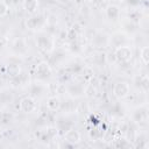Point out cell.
<instances>
[{
	"mask_svg": "<svg viewBox=\"0 0 149 149\" xmlns=\"http://www.w3.org/2000/svg\"><path fill=\"white\" fill-rule=\"evenodd\" d=\"M129 84L128 83H125V81H120V83H116L114 85V88H113V93L115 97L118 98H125L128 93H129Z\"/></svg>",
	"mask_w": 149,
	"mask_h": 149,
	"instance_id": "cell-1",
	"label": "cell"
},
{
	"mask_svg": "<svg viewBox=\"0 0 149 149\" xmlns=\"http://www.w3.org/2000/svg\"><path fill=\"white\" fill-rule=\"evenodd\" d=\"M116 57L120 59V61H123V62H127L132 58V50L129 47H126V45H120L116 49V52H115Z\"/></svg>",
	"mask_w": 149,
	"mask_h": 149,
	"instance_id": "cell-2",
	"label": "cell"
},
{
	"mask_svg": "<svg viewBox=\"0 0 149 149\" xmlns=\"http://www.w3.org/2000/svg\"><path fill=\"white\" fill-rule=\"evenodd\" d=\"M20 108L23 111V112H27V113H30L33 112L35 108H36V104H35V100L30 97H26L21 100L20 102Z\"/></svg>",
	"mask_w": 149,
	"mask_h": 149,
	"instance_id": "cell-3",
	"label": "cell"
},
{
	"mask_svg": "<svg viewBox=\"0 0 149 149\" xmlns=\"http://www.w3.org/2000/svg\"><path fill=\"white\" fill-rule=\"evenodd\" d=\"M65 140L71 143H77L80 140V134L74 129H69L65 133Z\"/></svg>",
	"mask_w": 149,
	"mask_h": 149,
	"instance_id": "cell-4",
	"label": "cell"
},
{
	"mask_svg": "<svg viewBox=\"0 0 149 149\" xmlns=\"http://www.w3.org/2000/svg\"><path fill=\"white\" fill-rule=\"evenodd\" d=\"M37 44H38V47H40L41 49H43V50H50L51 47H52V43H51L50 40H49L48 37H45V36L38 37V38H37Z\"/></svg>",
	"mask_w": 149,
	"mask_h": 149,
	"instance_id": "cell-5",
	"label": "cell"
},
{
	"mask_svg": "<svg viewBox=\"0 0 149 149\" xmlns=\"http://www.w3.org/2000/svg\"><path fill=\"white\" fill-rule=\"evenodd\" d=\"M119 14H120V10H119V8H118L116 6H108L107 9H106V15H107V17L111 19V20L118 19Z\"/></svg>",
	"mask_w": 149,
	"mask_h": 149,
	"instance_id": "cell-6",
	"label": "cell"
},
{
	"mask_svg": "<svg viewBox=\"0 0 149 149\" xmlns=\"http://www.w3.org/2000/svg\"><path fill=\"white\" fill-rule=\"evenodd\" d=\"M47 106H48L49 109H51V111H56V109L59 108V106H61V101H59V99L56 98V97H50V98L48 99V101H47Z\"/></svg>",
	"mask_w": 149,
	"mask_h": 149,
	"instance_id": "cell-7",
	"label": "cell"
},
{
	"mask_svg": "<svg viewBox=\"0 0 149 149\" xmlns=\"http://www.w3.org/2000/svg\"><path fill=\"white\" fill-rule=\"evenodd\" d=\"M36 71H37V73H38L40 76H49L50 72H51L49 65H48L47 63H44V62H43V63H40V64L37 65Z\"/></svg>",
	"mask_w": 149,
	"mask_h": 149,
	"instance_id": "cell-8",
	"label": "cell"
},
{
	"mask_svg": "<svg viewBox=\"0 0 149 149\" xmlns=\"http://www.w3.org/2000/svg\"><path fill=\"white\" fill-rule=\"evenodd\" d=\"M23 7H24L26 10H28L30 13H34L37 8V1L36 0H24Z\"/></svg>",
	"mask_w": 149,
	"mask_h": 149,
	"instance_id": "cell-9",
	"label": "cell"
},
{
	"mask_svg": "<svg viewBox=\"0 0 149 149\" xmlns=\"http://www.w3.org/2000/svg\"><path fill=\"white\" fill-rule=\"evenodd\" d=\"M40 21H41L40 17H31V19H29V20L27 21V26H28V28H30V29H35V28H37V26L40 24Z\"/></svg>",
	"mask_w": 149,
	"mask_h": 149,
	"instance_id": "cell-10",
	"label": "cell"
},
{
	"mask_svg": "<svg viewBox=\"0 0 149 149\" xmlns=\"http://www.w3.org/2000/svg\"><path fill=\"white\" fill-rule=\"evenodd\" d=\"M148 54H149V48L148 47H143L141 49V59L146 65L148 64Z\"/></svg>",
	"mask_w": 149,
	"mask_h": 149,
	"instance_id": "cell-11",
	"label": "cell"
},
{
	"mask_svg": "<svg viewBox=\"0 0 149 149\" xmlns=\"http://www.w3.org/2000/svg\"><path fill=\"white\" fill-rule=\"evenodd\" d=\"M8 12V7L5 2H0V16H3L5 14H7Z\"/></svg>",
	"mask_w": 149,
	"mask_h": 149,
	"instance_id": "cell-12",
	"label": "cell"
},
{
	"mask_svg": "<svg viewBox=\"0 0 149 149\" xmlns=\"http://www.w3.org/2000/svg\"><path fill=\"white\" fill-rule=\"evenodd\" d=\"M93 2H97V3H101V2H104L105 0H92Z\"/></svg>",
	"mask_w": 149,
	"mask_h": 149,
	"instance_id": "cell-13",
	"label": "cell"
},
{
	"mask_svg": "<svg viewBox=\"0 0 149 149\" xmlns=\"http://www.w3.org/2000/svg\"><path fill=\"white\" fill-rule=\"evenodd\" d=\"M59 1H61V2H69L70 0H59Z\"/></svg>",
	"mask_w": 149,
	"mask_h": 149,
	"instance_id": "cell-14",
	"label": "cell"
}]
</instances>
